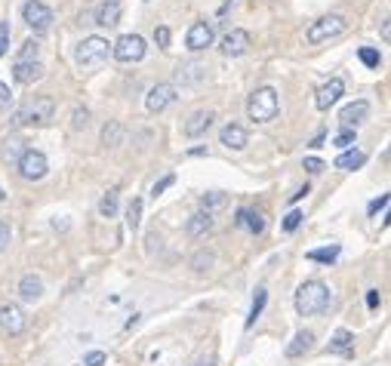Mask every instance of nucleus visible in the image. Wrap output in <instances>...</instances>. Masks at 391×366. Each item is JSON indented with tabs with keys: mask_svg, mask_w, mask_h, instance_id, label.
Segmentation results:
<instances>
[{
	"mask_svg": "<svg viewBox=\"0 0 391 366\" xmlns=\"http://www.w3.org/2000/svg\"><path fill=\"white\" fill-rule=\"evenodd\" d=\"M327 305H330V286L321 281L302 283L299 292H296V311H299L302 317L321 314V311H327Z\"/></svg>",
	"mask_w": 391,
	"mask_h": 366,
	"instance_id": "f257e3e1",
	"label": "nucleus"
},
{
	"mask_svg": "<svg viewBox=\"0 0 391 366\" xmlns=\"http://www.w3.org/2000/svg\"><path fill=\"white\" fill-rule=\"evenodd\" d=\"M277 111H281V99H277V90H271V86H259L247 102V114H250V121H256V123L274 121Z\"/></svg>",
	"mask_w": 391,
	"mask_h": 366,
	"instance_id": "f03ea898",
	"label": "nucleus"
},
{
	"mask_svg": "<svg viewBox=\"0 0 391 366\" xmlns=\"http://www.w3.org/2000/svg\"><path fill=\"white\" fill-rule=\"evenodd\" d=\"M52 111H56V102L50 96H34L16 111V123L19 126H43L52 121Z\"/></svg>",
	"mask_w": 391,
	"mask_h": 366,
	"instance_id": "7ed1b4c3",
	"label": "nucleus"
},
{
	"mask_svg": "<svg viewBox=\"0 0 391 366\" xmlns=\"http://www.w3.org/2000/svg\"><path fill=\"white\" fill-rule=\"evenodd\" d=\"M108 50H111V43L105 41V37H83V41L77 43L74 59L81 68H96V65H102L105 59H108Z\"/></svg>",
	"mask_w": 391,
	"mask_h": 366,
	"instance_id": "20e7f679",
	"label": "nucleus"
},
{
	"mask_svg": "<svg viewBox=\"0 0 391 366\" xmlns=\"http://www.w3.org/2000/svg\"><path fill=\"white\" fill-rule=\"evenodd\" d=\"M342 31H345V19L330 12V16H321L317 22H311L305 37H308V43H323V41H330V37H339Z\"/></svg>",
	"mask_w": 391,
	"mask_h": 366,
	"instance_id": "39448f33",
	"label": "nucleus"
},
{
	"mask_svg": "<svg viewBox=\"0 0 391 366\" xmlns=\"http://www.w3.org/2000/svg\"><path fill=\"white\" fill-rule=\"evenodd\" d=\"M22 16L25 22H28V28L34 31V34H43V31H50L52 25V10L41 0H28V3L22 6Z\"/></svg>",
	"mask_w": 391,
	"mask_h": 366,
	"instance_id": "423d86ee",
	"label": "nucleus"
},
{
	"mask_svg": "<svg viewBox=\"0 0 391 366\" xmlns=\"http://www.w3.org/2000/svg\"><path fill=\"white\" fill-rule=\"evenodd\" d=\"M111 52H114L117 62H139L145 56V41L139 34H123L117 37V43H111Z\"/></svg>",
	"mask_w": 391,
	"mask_h": 366,
	"instance_id": "0eeeda50",
	"label": "nucleus"
},
{
	"mask_svg": "<svg viewBox=\"0 0 391 366\" xmlns=\"http://www.w3.org/2000/svg\"><path fill=\"white\" fill-rule=\"evenodd\" d=\"M46 170H50V163H46L43 151H22V157H19V172H22V179H28V182H37V179L46 176Z\"/></svg>",
	"mask_w": 391,
	"mask_h": 366,
	"instance_id": "6e6552de",
	"label": "nucleus"
},
{
	"mask_svg": "<svg viewBox=\"0 0 391 366\" xmlns=\"http://www.w3.org/2000/svg\"><path fill=\"white\" fill-rule=\"evenodd\" d=\"M25 326H28V317L19 305H3L0 308V332L3 336H22Z\"/></svg>",
	"mask_w": 391,
	"mask_h": 366,
	"instance_id": "1a4fd4ad",
	"label": "nucleus"
},
{
	"mask_svg": "<svg viewBox=\"0 0 391 366\" xmlns=\"http://www.w3.org/2000/svg\"><path fill=\"white\" fill-rule=\"evenodd\" d=\"M176 102V86L173 83H157L148 90V96H145V108L151 111V114H161L163 108H170V105Z\"/></svg>",
	"mask_w": 391,
	"mask_h": 366,
	"instance_id": "9d476101",
	"label": "nucleus"
},
{
	"mask_svg": "<svg viewBox=\"0 0 391 366\" xmlns=\"http://www.w3.org/2000/svg\"><path fill=\"white\" fill-rule=\"evenodd\" d=\"M213 43V25L210 22H194L188 31V37H185V46H188L191 52H201L207 50V46Z\"/></svg>",
	"mask_w": 391,
	"mask_h": 366,
	"instance_id": "9b49d317",
	"label": "nucleus"
},
{
	"mask_svg": "<svg viewBox=\"0 0 391 366\" xmlns=\"http://www.w3.org/2000/svg\"><path fill=\"white\" fill-rule=\"evenodd\" d=\"M247 50H250V34L243 28H234V31H228V34L222 37V52L225 56L237 59V56H243Z\"/></svg>",
	"mask_w": 391,
	"mask_h": 366,
	"instance_id": "f8f14e48",
	"label": "nucleus"
},
{
	"mask_svg": "<svg viewBox=\"0 0 391 366\" xmlns=\"http://www.w3.org/2000/svg\"><path fill=\"white\" fill-rule=\"evenodd\" d=\"M345 92V83L339 81V77H333L330 83H323L321 90H317V99H314V105H317V111H330V105H336L339 102V96Z\"/></svg>",
	"mask_w": 391,
	"mask_h": 366,
	"instance_id": "ddd939ff",
	"label": "nucleus"
},
{
	"mask_svg": "<svg viewBox=\"0 0 391 366\" xmlns=\"http://www.w3.org/2000/svg\"><path fill=\"white\" fill-rule=\"evenodd\" d=\"M367 114H370V102H351L342 108V114H339V123L345 126V130H351V126H361L363 121H367Z\"/></svg>",
	"mask_w": 391,
	"mask_h": 366,
	"instance_id": "4468645a",
	"label": "nucleus"
},
{
	"mask_svg": "<svg viewBox=\"0 0 391 366\" xmlns=\"http://www.w3.org/2000/svg\"><path fill=\"white\" fill-rule=\"evenodd\" d=\"M96 25H102V28H114L117 22H121V3L117 0H105V3L96 6Z\"/></svg>",
	"mask_w": 391,
	"mask_h": 366,
	"instance_id": "2eb2a0df",
	"label": "nucleus"
},
{
	"mask_svg": "<svg viewBox=\"0 0 391 366\" xmlns=\"http://www.w3.org/2000/svg\"><path fill=\"white\" fill-rule=\"evenodd\" d=\"M213 121H216L213 111H194V114L188 117V123H185V136H191V139L203 136V132L213 126Z\"/></svg>",
	"mask_w": 391,
	"mask_h": 366,
	"instance_id": "dca6fc26",
	"label": "nucleus"
},
{
	"mask_svg": "<svg viewBox=\"0 0 391 366\" xmlns=\"http://www.w3.org/2000/svg\"><path fill=\"white\" fill-rule=\"evenodd\" d=\"M219 142H222L225 148H231V151H243L247 148V130L237 126V123H228L222 130V136H219Z\"/></svg>",
	"mask_w": 391,
	"mask_h": 366,
	"instance_id": "f3484780",
	"label": "nucleus"
},
{
	"mask_svg": "<svg viewBox=\"0 0 391 366\" xmlns=\"http://www.w3.org/2000/svg\"><path fill=\"white\" fill-rule=\"evenodd\" d=\"M12 77H16L19 83H34V81H41L43 77V65L41 62H16L12 65Z\"/></svg>",
	"mask_w": 391,
	"mask_h": 366,
	"instance_id": "a211bd4d",
	"label": "nucleus"
},
{
	"mask_svg": "<svg viewBox=\"0 0 391 366\" xmlns=\"http://www.w3.org/2000/svg\"><path fill=\"white\" fill-rule=\"evenodd\" d=\"M19 296H22L25 302H37V298L43 296V281L37 274H25L22 281H19Z\"/></svg>",
	"mask_w": 391,
	"mask_h": 366,
	"instance_id": "6ab92c4d",
	"label": "nucleus"
},
{
	"mask_svg": "<svg viewBox=\"0 0 391 366\" xmlns=\"http://www.w3.org/2000/svg\"><path fill=\"white\" fill-rule=\"evenodd\" d=\"M176 81L182 83V86H188V83H201V81H207V65H201V62H191V65H182V68L176 71Z\"/></svg>",
	"mask_w": 391,
	"mask_h": 366,
	"instance_id": "aec40b11",
	"label": "nucleus"
},
{
	"mask_svg": "<svg viewBox=\"0 0 391 366\" xmlns=\"http://www.w3.org/2000/svg\"><path fill=\"white\" fill-rule=\"evenodd\" d=\"M210 228H213V216L210 212H194V216L188 218V225H185V231H188V237H203L210 234Z\"/></svg>",
	"mask_w": 391,
	"mask_h": 366,
	"instance_id": "412c9836",
	"label": "nucleus"
},
{
	"mask_svg": "<svg viewBox=\"0 0 391 366\" xmlns=\"http://www.w3.org/2000/svg\"><path fill=\"white\" fill-rule=\"evenodd\" d=\"M330 351H333V354H345V357H351V354H354V332H348V329H336V336L330 338Z\"/></svg>",
	"mask_w": 391,
	"mask_h": 366,
	"instance_id": "4be33fe9",
	"label": "nucleus"
},
{
	"mask_svg": "<svg viewBox=\"0 0 391 366\" xmlns=\"http://www.w3.org/2000/svg\"><path fill=\"white\" fill-rule=\"evenodd\" d=\"M311 342H314V332H311V329H299L293 336V342L287 345V357H302L305 351H311Z\"/></svg>",
	"mask_w": 391,
	"mask_h": 366,
	"instance_id": "5701e85b",
	"label": "nucleus"
},
{
	"mask_svg": "<svg viewBox=\"0 0 391 366\" xmlns=\"http://www.w3.org/2000/svg\"><path fill=\"white\" fill-rule=\"evenodd\" d=\"M367 163V154L363 151H357V148H351V151H342L339 157H336V170H357V166H363Z\"/></svg>",
	"mask_w": 391,
	"mask_h": 366,
	"instance_id": "b1692460",
	"label": "nucleus"
},
{
	"mask_svg": "<svg viewBox=\"0 0 391 366\" xmlns=\"http://www.w3.org/2000/svg\"><path fill=\"white\" fill-rule=\"evenodd\" d=\"M237 225H247L253 234H262L265 231V216L262 212H256V210H241L237 212Z\"/></svg>",
	"mask_w": 391,
	"mask_h": 366,
	"instance_id": "393cba45",
	"label": "nucleus"
},
{
	"mask_svg": "<svg viewBox=\"0 0 391 366\" xmlns=\"http://www.w3.org/2000/svg\"><path fill=\"white\" fill-rule=\"evenodd\" d=\"M305 258H308V262H321V265H333L336 258H339V246H323V250H311Z\"/></svg>",
	"mask_w": 391,
	"mask_h": 366,
	"instance_id": "a878e982",
	"label": "nucleus"
},
{
	"mask_svg": "<svg viewBox=\"0 0 391 366\" xmlns=\"http://www.w3.org/2000/svg\"><path fill=\"white\" fill-rule=\"evenodd\" d=\"M203 212H216L222 210V206H228V194L225 191H210V194H203Z\"/></svg>",
	"mask_w": 391,
	"mask_h": 366,
	"instance_id": "bb28decb",
	"label": "nucleus"
},
{
	"mask_svg": "<svg viewBox=\"0 0 391 366\" xmlns=\"http://www.w3.org/2000/svg\"><path fill=\"white\" fill-rule=\"evenodd\" d=\"M139 222H142V197H132L130 206H127V228L136 231Z\"/></svg>",
	"mask_w": 391,
	"mask_h": 366,
	"instance_id": "cd10ccee",
	"label": "nucleus"
},
{
	"mask_svg": "<svg viewBox=\"0 0 391 366\" xmlns=\"http://www.w3.org/2000/svg\"><path fill=\"white\" fill-rule=\"evenodd\" d=\"M265 302H268V292L265 289H256V298H253V308H250V317H247V326H253L256 321L262 317L265 311Z\"/></svg>",
	"mask_w": 391,
	"mask_h": 366,
	"instance_id": "c85d7f7f",
	"label": "nucleus"
},
{
	"mask_svg": "<svg viewBox=\"0 0 391 366\" xmlns=\"http://www.w3.org/2000/svg\"><path fill=\"white\" fill-rule=\"evenodd\" d=\"M102 142L111 145V148H114V145H121V142H123V126H121V123H108V126L102 130Z\"/></svg>",
	"mask_w": 391,
	"mask_h": 366,
	"instance_id": "c756f323",
	"label": "nucleus"
},
{
	"mask_svg": "<svg viewBox=\"0 0 391 366\" xmlns=\"http://www.w3.org/2000/svg\"><path fill=\"white\" fill-rule=\"evenodd\" d=\"M213 262H216V256H213V252L201 250L194 258H191V268H194L197 274H203V271H210V268H213Z\"/></svg>",
	"mask_w": 391,
	"mask_h": 366,
	"instance_id": "7c9ffc66",
	"label": "nucleus"
},
{
	"mask_svg": "<svg viewBox=\"0 0 391 366\" xmlns=\"http://www.w3.org/2000/svg\"><path fill=\"white\" fill-rule=\"evenodd\" d=\"M99 212H102L105 218H111L117 212V188H111L108 194L102 197V201H99Z\"/></svg>",
	"mask_w": 391,
	"mask_h": 366,
	"instance_id": "2f4dec72",
	"label": "nucleus"
},
{
	"mask_svg": "<svg viewBox=\"0 0 391 366\" xmlns=\"http://www.w3.org/2000/svg\"><path fill=\"white\" fill-rule=\"evenodd\" d=\"M37 52H41L37 41H25L22 50H19V59H16V62H37Z\"/></svg>",
	"mask_w": 391,
	"mask_h": 366,
	"instance_id": "473e14b6",
	"label": "nucleus"
},
{
	"mask_svg": "<svg viewBox=\"0 0 391 366\" xmlns=\"http://www.w3.org/2000/svg\"><path fill=\"white\" fill-rule=\"evenodd\" d=\"M361 62L367 65V68H379V62H382V56H379V50H373V46H361Z\"/></svg>",
	"mask_w": 391,
	"mask_h": 366,
	"instance_id": "72a5a7b5",
	"label": "nucleus"
},
{
	"mask_svg": "<svg viewBox=\"0 0 391 366\" xmlns=\"http://www.w3.org/2000/svg\"><path fill=\"white\" fill-rule=\"evenodd\" d=\"M302 212L299 210H293V212H287V218H283V231H296V228H299V225H302Z\"/></svg>",
	"mask_w": 391,
	"mask_h": 366,
	"instance_id": "f704fd0d",
	"label": "nucleus"
},
{
	"mask_svg": "<svg viewBox=\"0 0 391 366\" xmlns=\"http://www.w3.org/2000/svg\"><path fill=\"white\" fill-rule=\"evenodd\" d=\"M10 108H12V92H10V86L0 81V111H10Z\"/></svg>",
	"mask_w": 391,
	"mask_h": 366,
	"instance_id": "c9c22d12",
	"label": "nucleus"
},
{
	"mask_svg": "<svg viewBox=\"0 0 391 366\" xmlns=\"http://www.w3.org/2000/svg\"><path fill=\"white\" fill-rule=\"evenodd\" d=\"M10 50V22H0V56H6Z\"/></svg>",
	"mask_w": 391,
	"mask_h": 366,
	"instance_id": "e433bc0d",
	"label": "nucleus"
},
{
	"mask_svg": "<svg viewBox=\"0 0 391 366\" xmlns=\"http://www.w3.org/2000/svg\"><path fill=\"white\" fill-rule=\"evenodd\" d=\"M333 145H336V148H351V145H354V132L345 130L342 136H336V139H333Z\"/></svg>",
	"mask_w": 391,
	"mask_h": 366,
	"instance_id": "4c0bfd02",
	"label": "nucleus"
},
{
	"mask_svg": "<svg viewBox=\"0 0 391 366\" xmlns=\"http://www.w3.org/2000/svg\"><path fill=\"white\" fill-rule=\"evenodd\" d=\"M154 41H157V46H161V50H167L170 46V28H154Z\"/></svg>",
	"mask_w": 391,
	"mask_h": 366,
	"instance_id": "58836bf2",
	"label": "nucleus"
},
{
	"mask_svg": "<svg viewBox=\"0 0 391 366\" xmlns=\"http://www.w3.org/2000/svg\"><path fill=\"white\" fill-rule=\"evenodd\" d=\"M173 182H176V176H167V179H161V182H157L154 188H151V197H161L163 191H167V188H170V185H173Z\"/></svg>",
	"mask_w": 391,
	"mask_h": 366,
	"instance_id": "ea45409f",
	"label": "nucleus"
},
{
	"mask_svg": "<svg viewBox=\"0 0 391 366\" xmlns=\"http://www.w3.org/2000/svg\"><path fill=\"white\" fill-rule=\"evenodd\" d=\"M83 363L87 366H105V354L102 351H90V354L83 357Z\"/></svg>",
	"mask_w": 391,
	"mask_h": 366,
	"instance_id": "a19ab883",
	"label": "nucleus"
},
{
	"mask_svg": "<svg viewBox=\"0 0 391 366\" xmlns=\"http://www.w3.org/2000/svg\"><path fill=\"white\" fill-rule=\"evenodd\" d=\"M305 170L308 172H323V161L321 157H305Z\"/></svg>",
	"mask_w": 391,
	"mask_h": 366,
	"instance_id": "79ce46f5",
	"label": "nucleus"
},
{
	"mask_svg": "<svg viewBox=\"0 0 391 366\" xmlns=\"http://www.w3.org/2000/svg\"><path fill=\"white\" fill-rule=\"evenodd\" d=\"M385 206H388V194H382L379 201H373V203H370V216H376V212H382V210H385Z\"/></svg>",
	"mask_w": 391,
	"mask_h": 366,
	"instance_id": "37998d69",
	"label": "nucleus"
},
{
	"mask_svg": "<svg viewBox=\"0 0 391 366\" xmlns=\"http://www.w3.org/2000/svg\"><path fill=\"white\" fill-rule=\"evenodd\" d=\"M6 243H10V225L0 222V252L6 250Z\"/></svg>",
	"mask_w": 391,
	"mask_h": 366,
	"instance_id": "c03bdc74",
	"label": "nucleus"
},
{
	"mask_svg": "<svg viewBox=\"0 0 391 366\" xmlns=\"http://www.w3.org/2000/svg\"><path fill=\"white\" fill-rule=\"evenodd\" d=\"M19 145H22L19 139H10V142H6V157H10V161L19 154ZM19 157H22V154H19Z\"/></svg>",
	"mask_w": 391,
	"mask_h": 366,
	"instance_id": "a18cd8bd",
	"label": "nucleus"
},
{
	"mask_svg": "<svg viewBox=\"0 0 391 366\" xmlns=\"http://www.w3.org/2000/svg\"><path fill=\"white\" fill-rule=\"evenodd\" d=\"M87 117H90L87 111L77 108V111H74V130H83V126H87Z\"/></svg>",
	"mask_w": 391,
	"mask_h": 366,
	"instance_id": "49530a36",
	"label": "nucleus"
},
{
	"mask_svg": "<svg viewBox=\"0 0 391 366\" xmlns=\"http://www.w3.org/2000/svg\"><path fill=\"white\" fill-rule=\"evenodd\" d=\"M191 366H216V354H203V357H197Z\"/></svg>",
	"mask_w": 391,
	"mask_h": 366,
	"instance_id": "de8ad7c7",
	"label": "nucleus"
},
{
	"mask_svg": "<svg viewBox=\"0 0 391 366\" xmlns=\"http://www.w3.org/2000/svg\"><path fill=\"white\" fill-rule=\"evenodd\" d=\"M367 308H379V289H370L367 292Z\"/></svg>",
	"mask_w": 391,
	"mask_h": 366,
	"instance_id": "09e8293b",
	"label": "nucleus"
},
{
	"mask_svg": "<svg viewBox=\"0 0 391 366\" xmlns=\"http://www.w3.org/2000/svg\"><path fill=\"white\" fill-rule=\"evenodd\" d=\"M305 194H308V185H305V188H299V191H296V194L293 197H290V203H296V201H302V197Z\"/></svg>",
	"mask_w": 391,
	"mask_h": 366,
	"instance_id": "8fccbe9b",
	"label": "nucleus"
},
{
	"mask_svg": "<svg viewBox=\"0 0 391 366\" xmlns=\"http://www.w3.org/2000/svg\"><path fill=\"white\" fill-rule=\"evenodd\" d=\"M382 37H385V41L391 37V25H388V19H385V22H382Z\"/></svg>",
	"mask_w": 391,
	"mask_h": 366,
	"instance_id": "3c124183",
	"label": "nucleus"
},
{
	"mask_svg": "<svg viewBox=\"0 0 391 366\" xmlns=\"http://www.w3.org/2000/svg\"><path fill=\"white\" fill-rule=\"evenodd\" d=\"M0 197H3V191H0Z\"/></svg>",
	"mask_w": 391,
	"mask_h": 366,
	"instance_id": "603ef678",
	"label": "nucleus"
}]
</instances>
